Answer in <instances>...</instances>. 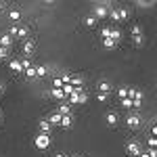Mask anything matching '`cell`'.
Listing matches in <instances>:
<instances>
[{"instance_id": "1", "label": "cell", "mask_w": 157, "mask_h": 157, "mask_svg": "<svg viewBox=\"0 0 157 157\" xmlns=\"http://www.w3.org/2000/svg\"><path fill=\"white\" fill-rule=\"evenodd\" d=\"M48 143H50V138L46 136V134H40V136L36 138V147H40V149H46Z\"/></svg>"}, {"instance_id": "2", "label": "cell", "mask_w": 157, "mask_h": 157, "mask_svg": "<svg viewBox=\"0 0 157 157\" xmlns=\"http://www.w3.org/2000/svg\"><path fill=\"white\" fill-rule=\"evenodd\" d=\"M126 149H128V153H130L132 157H140V149H138V145H136V143H128V147H126Z\"/></svg>"}, {"instance_id": "3", "label": "cell", "mask_w": 157, "mask_h": 157, "mask_svg": "<svg viewBox=\"0 0 157 157\" xmlns=\"http://www.w3.org/2000/svg\"><path fill=\"white\" fill-rule=\"evenodd\" d=\"M98 92L109 94V92H111V84H109V82H98Z\"/></svg>"}, {"instance_id": "4", "label": "cell", "mask_w": 157, "mask_h": 157, "mask_svg": "<svg viewBox=\"0 0 157 157\" xmlns=\"http://www.w3.org/2000/svg\"><path fill=\"white\" fill-rule=\"evenodd\" d=\"M107 124L109 126H115L117 124V115L115 113H107Z\"/></svg>"}, {"instance_id": "5", "label": "cell", "mask_w": 157, "mask_h": 157, "mask_svg": "<svg viewBox=\"0 0 157 157\" xmlns=\"http://www.w3.org/2000/svg\"><path fill=\"white\" fill-rule=\"evenodd\" d=\"M138 117H136V115H130V117H128V126H130V128H136V126H138Z\"/></svg>"}, {"instance_id": "6", "label": "cell", "mask_w": 157, "mask_h": 157, "mask_svg": "<svg viewBox=\"0 0 157 157\" xmlns=\"http://www.w3.org/2000/svg\"><path fill=\"white\" fill-rule=\"evenodd\" d=\"M134 38V44H136V46H143V42H145V36H143V34H136V36H132Z\"/></svg>"}, {"instance_id": "7", "label": "cell", "mask_w": 157, "mask_h": 157, "mask_svg": "<svg viewBox=\"0 0 157 157\" xmlns=\"http://www.w3.org/2000/svg\"><path fill=\"white\" fill-rule=\"evenodd\" d=\"M25 34H27V32H25L23 27H15V29H13V36H19V38H23Z\"/></svg>"}, {"instance_id": "8", "label": "cell", "mask_w": 157, "mask_h": 157, "mask_svg": "<svg viewBox=\"0 0 157 157\" xmlns=\"http://www.w3.org/2000/svg\"><path fill=\"white\" fill-rule=\"evenodd\" d=\"M61 126L69 128V126H71V117H69V115H63V117H61Z\"/></svg>"}, {"instance_id": "9", "label": "cell", "mask_w": 157, "mask_h": 157, "mask_svg": "<svg viewBox=\"0 0 157 157\" xmlns=\"http://www.w3.org/2000/svg\"><path fill=\"white\" fill-rule=\"evenodd\" d=\"M61 117H63V115L55 113V115H50V121H48V124H61Z\"/></svg>"}, {"instance_id": "10", "label": "cell", "mask_w": 157, "mask_h": 157, "mask_svg": "<svg viewBox=\"0 0 157 157\" xmlns=\"http://www.w3.org/2000/svg\"><path fill=\"white\" fill-rule=\"evenodd\" d=\"M52 97H55V98H63L65 94H63V90H61V88H55V90H52Z\"/></svg>"}, {"instance_id": "11", "label": "cell", "mask_w": 157, "mask_h": 157, "mask_svg": "<svg viewBox=\"0 0 157 157\" xmlns=\"http://www.w3.org/2000/svg\"><path fill=\"white\" fill-rule=\"evenodd\" d=\"M11 67H13V69H15V71H21V69H23L19 61H13V63H11Z\"/></svg>"}, {"instance_id": "12", "label": "cell", "mask_w": 157, "mask_h": 157, "mask_svg": "<svg viewBox=\"0 0 157 157\" xmlns=\"http://www.w3.org/2000/svg\"><path fill=\"white\" fill-rule=\"evenodd\" d=\"M105 46H107V48H113V46H115V40L107 38V40H105Z\"/></svg>"}, {"instance_id": "13", "label": "cell", "mask_w": 157, "mask_h": 157, "mask_svg": "<svg viewBox=\"0 0 157 157\" xmlns=\"http://www.w3.org/2000/svg\"><path fill=\"white\" fill-rule=\"evenodd\" d=\"M120 97H121V101L128 98V88H120Z\"/></svg>"}, {"instance_id": "14", "label": "cell", "mask_w": 157, "mask_h": 157, "mask_svg": "<svg viewBox=\"0 0 157 157\" xmlns=\"http://www.w3.org/2000/svg\"><path fill=\"white\" fill-rule=\"evenodd\" d=\"M149 147H151V149H157V138H155V136L149 138Z\"/></svg>"}, {"instance_id": "15", "label": "cell", "mask_w": 157, "mask_h": 157, "mask_svg": "<svg viewBox=\"0 0 157 157\" xmlns=\"http://www.w3.org/2000/svg\"><path fill=\"white\" fill-rule=\"evenodd\" d=\"M34 50V42H25V52H32Z\"/></svg>"}, {"instance_id": "16", "label": "cell", "mask_w": 157, "mask_h": 157, "mask_svg": "<svg viewBox=\"0 0 157 157\" xmlns=\"http://www.w3.org/2000/svg\"><path fill=\"white\" fill-rule=\"evenodd\" d=\"M40 128L46 132V130H50V124H48V121H42V124H40Z\"/></svg>"}, {"instance_id": "17", "label": "cell", "mask_w": 157, "mask_h": 157, "mask_svg": "<svg viewBox=\"0 0 157 157\" xmlns=\"http://www.w3.org/2000/svg\"><path fill=\"white\" fill-rule=\"evenodd\" d=\"M121 105H124V107H132V101H130V98H124Z\"/></svg>"}, {"instance_id": "18", "label": "cell", "mask_w": 157, "mask_h": 157, "mask_svg": "<svg viewBox=\"0 0 157 157\" xmlns=\"http://www.w3.org/2000/svg\"><path fill=\"white\" fill-rule=\"evenodd\" d=\"M98 15V17H103V15H105V9H103V6H97V11H94Z\"/></svg>"}, {"instance_id": "19", "label": "cell", "mask_w": 157, "mask_h": 157, "mask_svg": "<svg viewBox=\"0 0 157 157\" xmlns=\"http://www.w3.org/2000/svg\"><path fill=\"white\" fill-rule=\"evenodd\" d=\"M0 42H2L4 46H9V44H11V38H9V36H4V38H2V40H0Z\"/></svg>"}, {"instance_id": "20", "label": "cell", "mask_w": 157, "mask_h": 157, "mask_svg": "<svg viewBox=\"0 0 157 157\" xmlns=\"http://www.w3.org/2000/svg\"><path fill=\"white\" fill-rule=\"evenodd\" d=\"M107 97H109V94H105V92H98V101H103V103H105Z\"/></svg>"}, {"instance_id": "21", "label": "cell", "mask_w": 157, "mask_h": 157, "mask_svg": "<svg viewBox=\"0 0 157 157\" xmlns=\"http://www.w3.org/2000/svg\"><path fill=\"white\" fill-rule=\"evenodd\" d=\"M86 25H94V17H88L86 19Z\"/></svg>"}, {"instance_id": "22", "label": "cell", "mask_w": 157, "mask_h": 157, "mask_svg": "<svg viewBox=\"0 0 157 157\" xmlns=\"http://www.w3.org/2000/svg\"><path fill=\"white\" fill-rule=\"evenodd\" d=\"M153 136H155V138H157V126H155V128H153Z\"/></svg>"}, {"instance_id": "23", "label": "cell", "mask_w": 157, "mask_h": 157, "mask_svg": "<svg viewBox=\"0 0 157 157\" xmlns=\"http://www.w3.org/2000/svg\"><path fill=\"white\" fill-rule=\"evenodd\" d=\"M140 157H151V155H149V153H140Z\"/></svg>"}, {"instance_id": "24", "label": "cell", "mask_w": 157, "mask_h": 157, "mask_svg": "<svg viewBox=\"0 0 157 157\" xmlns=\"http://www.w3.org/2000/svg\"><path fill=\"white\" fill-rule=\"evenodd\" d=\"M0 92H2V86H0Z\"/></svg>"}, {"instance_id": "25", "label": "cell", "mask_w": 157, "mask_h": 157, "mask_svg": "<svg viewBox=\"0 0 157 157\" xmlns=\"http://www.w3.org/2000/svg\"><path fill=\"white\" fill-rule=\"evenodd\" d=\"M57 157H63V155H57Z\"/></svg>"}]
</instances>
